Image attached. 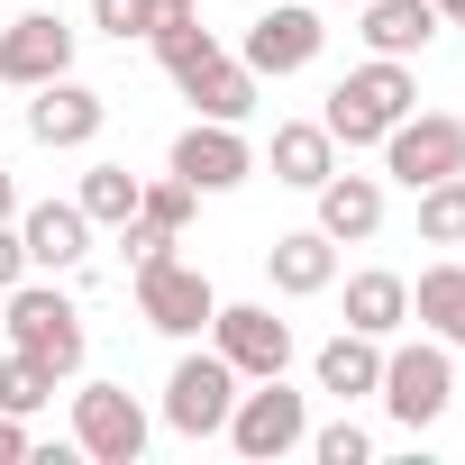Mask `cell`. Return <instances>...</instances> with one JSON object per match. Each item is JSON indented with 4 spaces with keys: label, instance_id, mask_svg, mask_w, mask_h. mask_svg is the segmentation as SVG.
<instances>
[{
    "label": "cell",
    "instance_id": "6da1fadb",
    "mask_svg": "<svg viewBox=\"0 0 465 465\" xmlns=\"http://www.w3.org/2000/svg\"><path fill=\"white\" fill-rule=\"evenodd\" d=\"M146 46H155V64L173 74V92H183L201 119H228V128H247V119H256V92H265V83H256L238 55H228L201 19H192V28H164V37H146Z\"/></svg>",
    "mask_w": 465,
    "mask_h": 465
},
{
    "label": "cell",
    "instance_id": "7a4b0ae2",
    "mask_svg": "<svg viewBox=\"0 0 465 465\" xmlns=\"http://www.w3.org/2000/svg\"><path fill=\"white\" fill-rule=\"evenodd\" d=\"M0 329H10V347H28L37 365H55V383H74V374H83V356H92L83 302H74V292H55L46 274H19L10 292H0Z\"/></svg>",
    "mask_w": 465,
    "mask_h": 465
},
{
    "label": "cell",
    "instance_id": "3957f363",
    "mask_svg": "<svg viewBox=\"0 0 465 465\" xmlns=\"http://www.w3.org/2000/svg\"><path fill=\"white\" fill-rule=\"evenodd\" d=\"M401 110H420V74H411L401 55H365V64H347V74L329 83L320 128H329L338 146H383V128H392Z\"/></svg>",
    "mask_w": 465,
    "mask_h": 465
},
{
    "label": "cell",
    "instance_id": "277c9868",
    "mask_svg": "<svg viewBox=\"0 0 465 465\" xmlns=\"http://www.w3.org/2000/svg\"><path fill=\"white\" fill-rule=\"evenodd\" d=\"M374 401L420 438V429H438L447 420V401H456V347L447 338H383V383H374Z\"/></svg>",
    "mask_w": 465,
    "mask_h": 465
},
{
    "label": "cell",
    "instance_id": "5b68a950",
    "mask_svg": "<svg viewBox=\"0 0 465 465\" xmlns=\"http://www.w3.org/2000/svg\"><path fill=\"white\" fill-rule=\"evenodd\" d=\"M228 411H238V365H228L219 347H192L183 338V356L164 374V429L173 438H219Z\"/></svg>",
    "mask_w": 465,
    "mask_h": 465
},
{
    "label": "cell",
    "instance_id": "8992f818",
    "mask_svg": "<svg viewBox=\"0 0 465 465\" xmlns=\"http://www.w3.org/2000/svg\"><path fill=\"white\" fill-rule=\"evenodd\" d=\"M219 438L238 447L247 465H274V456H292V447L311 438V392H292L283 374L238 383V411H228V429H219Z\"/></svg>",
    "mask_w": 465,
    "mask_h": 465
},
{
    "label": "cell",
    "instance_id": "52a82bcc",
    "mask_svg": "<svg viewBox=\"0 0 465 465\" xmlns=\"http://www.w3.org/2000/svg\"><path fill=\"white\" fill-rule=\"evenodd\" d=\"M383 173H392L401 192H429V183L465 173V119H456V110H401V119L383 128Z\"/></svg>",
    "mask_w": 465,
    "mask_h": 465
},
{
    "label": "cell",
    "instance_id": "ba28073f",
    "mask_svg": "<svg viewBox=\"0 0 465 465\" xmlns=\"http://www.w3.org/2000/svg\"><path fill=\"white\" fill-rule=\"evenodd\" d=\"M146 438H155V420L128 383H74V447L92 465H137Z\"/></svg>",
    "mask_w": 465,
    "mask_h": 465
},
{
    "label": "cell",
    "instance_id": "9c48e42d",
    "mask_svg": "<svg viewBox=\"0 0 465 465\" xmlns=\"http://www.w3.org/2000/svg\"><path fill=\"white\" fill-rule=\"evenodd\" d=\"M320 46H329L320 10H302V0H274V10H256V19H247L238 64H247L256 83H283V74H311V64H320Z\"/></svg>",
    "mask_w": 465,
    "mask_h": 465
},
{
    "label": "cell",
    "instance_id": "30bf717a",
    "mask_svg": "<svg viewBox=\"0 0 465 465\" xmlns=\"http://www.w3.org/2000/svg\"><path fill=\"white\" fill-rule=\"evenodd\" d=\"M210 347L238 365V383H265L292 365V320H274V302H219L210 311Z\"/></svg>",
    "mask_w": 465,
    "mask_h": 465
},
{
    "label": "cell",
    "instance_id": "8fae6325",
    "mask_svg": "<svg viewBox=\"0 0 465 465\" xmlns=\"http://www.w3.org/2000/svg\"><path fill=\"white\" fill-rule=\"evenodd\" d=\"M210 311H219V283H210L201 265L164 256V265H146V274H137V320H146L155 338H201V329H210Z\"/></svg>",
    "mask_w": 465,
    "mask_h": 465
},
{
    "label": "cell",
    "instance_id": "7c38bea8",
    "mask_svg": "<svg viewBox=\"0 0 465 465\" xmlns=\"http://www.w3.org/2000/svg\"><path fill=\"white\" fill-rule=\"evenodd\" d=\"M101 128H110V92H92V83H74V74L37 83V101H28V137H37L46 155H83V146H101Z\"/></svg>",
    "mask_w": 465,
    "mask_h": 465
},
{
    "label": "cell",
    "instance_id": "4fadbf2b",
    "mask_svg": "<svg viewBox=\"0 0 465 465\" xmlns=\"http://www.w3.org/2000/svg\"><path fill=\"white\" fill-rule=\"evenodd\" d=\"M164 173H183L192 192H238V183L256 173V146H247V128H228V119H192V128L173 137Z\"/></svg>",
    "mask_w": 465,
    "mask_h": 465
},
{
    "label": "cell",
    "instance_id": "5bb4252c",
    "mask_svg": "<svg viewBox=\"0 0 465 465\" xmlns=\"http://www.w3.org/2000/svg\"><path fill=\"white\" fill-rule=\"evenodd\" d=\"M55 74H74V28H64L55 10H19L10 28H0V83H10V92H37V83H55Z\"/></svg>",
    "mask_w": 465,
    "mask_h": 465
},
{
    "label": "cell",
    "instance_id": "9a60e30c",
    "mask_svg": "<svg viewBox=\"0 0 465 465\" xmlns=\"http://www.w3.org/2000/svg\"><path fill=\"white\" fill-rule=\"evenodd\" d=\"M101 228L83 219V201H19V247H28V274H74L92 256Z\"/></svg>",
    "mask_w": 465,
    "mask_h": 465
},
{
    "label": "cell",
    "instance_id": "2e32d148",
    "mask_svg": "<svg viewBox=\"0 0 465 465\" xmlns=\"http://www.w3.org/2000/svg\"><path fill=\"white\" fill-rule=\"evenodd\" d=\"M438 37H447V19L429 10V0H356V46H365V55H401V64H411V55H429Z\"/></svg>",
    "mask_w": 465,
    "mask_h": 465
},
{
    "label": "cell",
    "instance_id": "e0dca14e",
    "mask_svg": "<svg viewBox=\"0 0 465 465\" xmlns=\"http://www.w3.org/2000/svg\"><path fill=\"white\" fill-rule=\"evenodd\" d=\"M311 201H320V219H311L320 238H338V247L383 238V173H347V164H338V173H329Z\"/></svg>",
    "mask_w": 465,
    "mask_h": 465
},
{
    "label": "cell",
    "instance_id": "ac0fdd59",
    "mask_svg": "<svg viewBox=\"0 0 465 465\" xmlns=\"http://www.w3.org/2000/svg\"><path fill=\"white\" fill-rule=\"evenodd\" d=\"M265 283L283 302H320L338 283V238H320V228H283V238L265 247Z\"/></svg>",
    "mask_w": 465,
    "mask_h": 465
},
{
    "label": "cell",
    "instance_id": "d6986e66",
    "mask_svg": "<svg viewBox=\"0 0 465 465\" xmlns=\"http://www.w3.org/2000/svg\"><path fill=\"white\" fill-rule=\"evenodd\" d=\"M256 164H274V183H292V192H320V183L338 173V137H329L320 119H274V146H265Z\"/></svg>",
    "mask_w": 465,
    "mask_h": 465
},
{
    "label": "cell",
    "instance_id": "ffe728a7",
    "mask_svg": "<svg viewBox=\"0 0 465 465\" xmlns=\"http://www.w3.org/2000/svg\"><path fill=\"white\" fill-rule=\"evenodd\" d=\"M311 383L347 411V401H365L374 383H383V338H365V329H338L320 356H311Z\"/></svg>",
    "mask_w": 465,
    "mask_h": 465
},
{
    "label": "cell",
    "instance_id": "44dd1931",
    "mask_svg": "<svg viewBox=\"0 0 465 465\" xmlns=\"http://www.w3.org/2000/svg\"><path fill=\"white\" fill-rule=\"evenodd\" d=\"M347 329H365V338H401V329H411V283H401L392 265L347 274Z\"/></svg>",
    "mask_w": 465,
    "mask_h": 465
},
{
    "label": "cell",
    "instance_id": "7402d4cb",
    "mask_svg": "<svg viewBox=\"0 0 465 465\" xmlns=\"http://www.w3.org/2000/svg\"><path fill=\"white\" fill-rule=\"evenodd\" d=\"M411 320H420L429 338H447V347L465 338V265H456V256H447V265H429V274L411 283Z\"/></svg>",
    "mask_w": 465,
    "mask_h": 465
},
{
    "label": "cell",
    "instance_id": "603a6c76",
    "mask_svg": "<svg viewBox=\"0 0 465 465\" xmlns=\"http://www.w3.org/2000/svg\"><path fill=\"white\" fill-rule=\"evenodd\" d=\"M137 183H146V173H128V164H83L74 201H83L92 228H119V219H137Z\"/></svg>",
    "mask_w": 465,
    "mask_h": 465
},
{
    "label": "cell",
    "instance_id": "cb8c5ba5",
    "mask_svg": "<svg viewBox=\"0 0 465 465\" xmlns=\"http://www.w3.org/2000/svg\"><path fill=\"white\" fill-rule=\"evenodd\" d=\"M55 401V365H37L28 347H10L0 356V411H19V420H37Z\"/></svg>",
    "mask_w": 465,
    "mask_h": 465
},
{
    "label": "cell",
    "instance_id": "d4e9b609",
    "mask_svg": "<svg viewBox=\"0 0 465 465\" xmlns=\"http://www.w3.org/2000/svg\"><path fill=\"white\" fill-rule=\"evenodd\" d=\"M411 201H420V238L429 247H465V173H447V183H429Z\"/></svg>",
    "mask_w": 465,
    "mask_h": 465
},
{
    "label": "cell",
    "instance_id": "484cf974",
    "mask_svg": "<svg viewBox=\"0 0 465 465\" xmlns=\"http://www.w3.org/2000/svg\"><path fill=\"white\" fill-rule=\"evenodd\" d=\"M192 210H201V192L183 183V173H155V183H137V219H155V228H192Z\"/></svg>",
    "mask_w": 465,
    "mask_h": 465
},
{
    "label": "cell",
    "instance_id": "4316f807",
    "mask_svg": "<svg viewBox=\"0 0 465 465\" xmlns=\"http://www.w3.org/2000/svg\"><path fill=\"white\" fill-rule=\"evenodd\" d=\"M302 447H311V456H320V465H365V456H374V438H365V429H356V420H347V411H338V420H329V429H311V438H302Z\"/></svg>",
    "mask_w": 465,
    "mask_h": 465
},
{
    "label": "cell",
    "instance_id": "83f0119b",
    "mask_svg": "<svg viewBox=\"0 0 465 465\" xmlns=\"http://www.w3.org/2000/svg\"><path fill=\"white\" fill-rule=\"evenodd\" d=\"M119 247H128V274H146V265H164L183 238H173V228H155V219H119Z\"/></svg>",
    "mask_w": 465,
    "mask_h": 465
},
{
    "label": "cell",
    "instance_id": "f1b7e54d",
    "mask_svg": "<svg viewBox=\"0 0 465 465\" xmlns=\"http://www.w3.org/2000/svg\"><path fill=\"white\" fill-rule=\"evenodd\" d=\"M92 28H101V37H119V46H128V37H146V0H92Z\"/></svg>",
    "mask_w": 465,
    "mask_h": 465
},
{
    "label": "cell",
    "instance_id": "f546056e",
    "mask_svg": "<svg viewBox=\"0 0 465 465\" xmlns=\"http://www.w3.org/2000/svg\"><path fill=\"white\" fill-rule=\"evenodd\" d=\"M201 19V0H146V37H164V28H192Z\"/></svg>",
    "mask_w": 465,
    "mask_h": 465
},
{
    "label": "cell",
    "instance_id": "4dcf8cb0",
    "mask_svg": "<svg viewBox=\"0 0 465 465\" xmlns=\"http://www.w3.org/2000/svg\"><path fill=\"white\" fill-rule=\"evenodd\" d=\"M28 274V247H19V219H0V292Z\"/></svg>",
    "mask_w": 465,
    "mask_h": 465
},
{
    "label": "cell",
    "instance_id": "1f68e13d",
    "mask_svg": "<svg viewBox=\"0 0 465 465\" xmlns=\"http://www.w3.org/2000/svg\"><path fill=\"white\" fill-rule=\"evenodd\" d=\"M19 456H28V420H19V411H0V465H19Z\"/></svg>",
    "mask_w": 465,
    "mask_h": 465
},
{
    "label": "cell",
    "instance_id": "d6a6232c",
    "mask_svg": "<svg viewBox=\"0 0 465 465\" xmlns=\"http://www.w3.org/2000/svg\"><path fill=\"white\" fill-rule=\"evenodd\" d=\"M0 219H19V183L10 173H0Z\"/></svg>",
    "mask_w": 465,
    "mask_h": 465
},
{
    "label": "cell",
    "instance_id": "836d02e7",
    "mask_svg": "<svg viewBox=\"0 0 465 465\" xmlns=\"http://www.w3.org/2000/svg\"><path fill=\"white\" fill-rule=\"evenodd\" d=\"M429 10H438V19H447V28H465V0H429Z\"/></svg>",
    "mask_w": 465,
    "mask_h": 465
},
{
    "label": "cell",
    "instance_id": "e575fe53",
    "mask_svg": "<svg viewBox=\"0 0 465 465\" xmlns=\"http://www.w3.org/2000/svg\"><path fill=\"white\" fill-rule=\"evenodd\" d=\"M347 10H356V0H347Z\"/></svg>",
    "mask_w": 465,
    "mask_h": 465
},
{
    "label": "cell",
    "instance_id": "d590c367",
    "mask_svg": "<svg viewBox=\"0 0 465 465\" xmlns=\"http://www.w3.org/2000/svg\"><path fill=\"white\" fill-rule=\"evenodd\" d=\"M456 347H465V338H456Z\"/></svg>",
    "mask_w": 465,
    "mask_h": 465
}]
</instances>
